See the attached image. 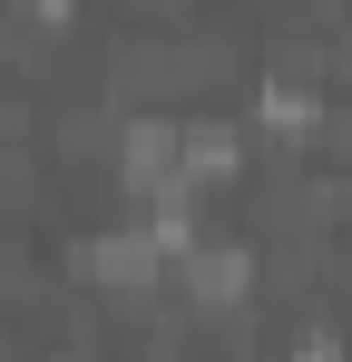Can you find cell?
<instances>
[{"mask_svg": "<svg viewBox=\"0 0 352 362\" xmlns=\"http://www.w3.org/2000/svg\"><path fill=\"white\" fill-rule=\"evenodd\" d=\"M245 284H254V245H206V255H186V294L206 303V313L235 303Z\"/></svg>", "mask_w": 352, "mask_h": 362, "instance_id": "obj_1", "label": "cell"}]
</instances>
